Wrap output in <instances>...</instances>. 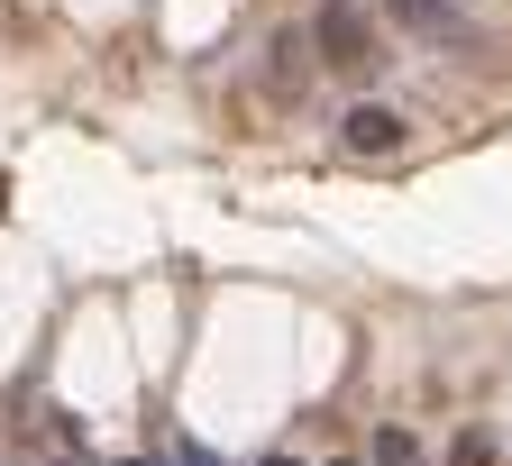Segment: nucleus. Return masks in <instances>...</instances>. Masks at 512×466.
Masks as SVG:
<instances>
[{
	"label": "nucleus",
	"mask_w": 512,
	"mask_h": 466,
	"mask_svg": "<svg viewBox=\"0 0 512 466\" xmlns=\"http://www.w3.org/2000/svg\"><path fill=\"white\" fill-rule=\"evenodd\" d=\"M448 466H494V430H458V448H448Z\"/></svg>",
	"instance_id": "obj_6"
},
{
	"label": "nucleus",
	"mask_w": 512,
	"mask_h": 466,
	"mask_svg": "<svg viewBox=\"0 0 512 466\" xmlns=\"http://www.w3.org/2000/svg\"><path fill=\"white\" fill-rule=\"evenodd\" d=\"M156 448H165V457H174V466H220V457H211V448H202V439H183V430H156Z\"/></svg>",
	"instance_id": "obj_5"
},
{
	"label": "nucleus",
	"mask_w": 512,
	"mask_h": 466,
	"mask_svg": "<svg viewBox=\"0 0 512 466\" xmlns=\"http://www.w3.org/2000/svg\"><path fill=\"white\" fill-rule=\"evenodd\" d=\"M64 466H92V457H64Z\"/></svg>",
	"instance_id": "obj_9"
},
{
	"label": "nucleus",
	"mask_w": 512,
	"mask_h": 466,
	"mask_svg": "<svg viewBox=\"0 0 512 466\" xmlns=\"http://www.w3.org/2000/svg\"><path fill=\"white\" fill-rule=\"evenodd\" d=\"M366 466H430V457H421V439H412V430L384 421V430H375V448H366Z\"/></svg>",
	"instance_id": "obj_4"
},
{
	"label": "nucleus",
	"mask_w": 512,
	"mask_h": 466,
	"mask_svg": "<svg viewBox=\"0 0 512 466\" xmlns=\"http://www.w3.org/2000/svg\"><path fill=\"white\" fill-rule=\"evenodd\" d=\"M384 19H394V28H412L421 46L485 55V28H476V10H467V0H384Z\"/></svg>",
	"instance_id": "obj_2"
},
{
	"label": "nucleus",
	"mask_w": 512,
	"mask_h": 466,
	"mask_svg": "<svg viewBox=\"0 0 512 466\" xmlns=\"http://www.w3.org/2000/svg\"><path fill=\"white\" fill-rule=\"evenodd\" d=\"M311 55L330 64V74H375L384 37H375V19L357 10V0H320V10H311Z\"/></svg>",
	"instance_id": "obj_1"
},
{
	"label": "nucleus",
	"mask_w": 512,
	"mask_h": 466,
	"mask_svg": "<svg viewBox=\"0 0 512 466\" xmlns=\"http://www.w3.org/2000/svg\"><path fill=\"white\" fill-rule=\"evenodd\" d=\"M403 138H412L403 110H384V101H357V110L339 119V147H348V156H403Z\"/></svg>",
	"instance_id": "obj_3"
},
{
	"label": "nucleus",
	"mask_w": 512,
	"mask_h": 466,
	"mask_svg": "<svg viewBox=\"0 0 512 466\" xmlns=\"http://www.w3.org/2000/svg\"><path fill=\"white\" fill-rule=\"evenodd\" d=\"M266 466H293V457H266Z\"/></svg>",
	"instance_id": "obj_10"
},
{
	"label": "nucleus",
	"mask_w": 512,
	"mask_h": 466,
	"mask_svg": "<svg viewBox=\"0 0 512 466\" xmlns=\"http://www.w3.org/2000/svg\"><path fill=\"white\" fill-rule=\"evenodd\" d=\"M128 466H174V457H165V448H147V457H128Z\"/></svg>",
	"instance_id": "obj_7"
},
{
	"label": "nucleus",
	"mask_w": 512,
	"mask_h": 466,
	"mask_svg": "<svg viewBox=\"0 0 512 466\" xmlns=\"http://www.w3.org/2000/svg\"><path fill=\"white\" fill-rule=\"evenodd\" d=\"M330 466H366V457H330Z\"/></svg>",
	"instance_id": "obj_8"
}]
</instances>
